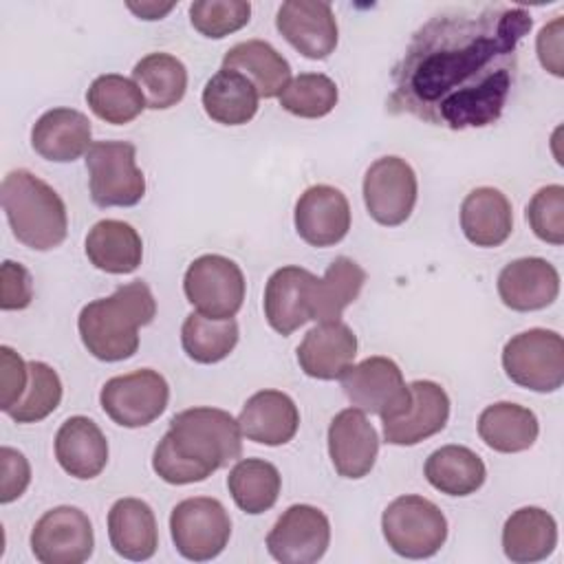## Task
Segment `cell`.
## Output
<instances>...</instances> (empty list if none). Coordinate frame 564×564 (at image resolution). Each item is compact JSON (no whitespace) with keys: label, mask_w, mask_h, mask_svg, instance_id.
<instances>
[{"label":"cell","mask_w":564,"mask_h":564,"mask_svg":"<svg viewBox=\"0 0 564 564\" xmlns=\"http://www.w3.org/2000/svg\"><path fill=\"white\" fill-rule=\"evenodd\" d=\"M183 291L198 313L214 319H231L245 300V275L234 260L205 253L187 267Z\"/></svg>","instance_id":"10"},{"label":"cell","mask_w":564,"mask_h":564,"mask_svg":"<svg viewBox=\"0 0 564 564\" xmlns=\"http://www.w3.org/2000/svg\"><path fill=\"white\" fill-rule=\"evenodd\" d=\"M90 121L84 112L75 108H53L46 110L31 128L33 150L55 163H70L88 152L90 143Z\"/></svg>","instance_id":"24"},{"label":"cell","mask_w":564,"mask_h":564,"mask_svg":"<svg viewBox=\"0 0 564 564\" xmlns=\"http://www.w3.org/2000/svg\"><path fill=\"white\" fill-rule=\"evenodd\" d=\"M379 454V436L366 412L346 408L328 425V456L341 478L359 480L370 474Z\"/></svg>","instance_id":"17"},{"label":"cell","mask_w":564,"mask_h":564,"mask_svg":"<svg viewBox=\"0 0 564 564\" xmlns=\"http://www.w3.org/2000/svg\"><path fill=\"white\" fill-rule=\"evenodd\" d=\"M478 434L482 443L502 454L529 449L540 434L538 416L518 403L498 401L487 405L478 416Z\"/></svg>","instance_id":"30"},{"label":"cell","mask_w":564,"mask_h":564,"mask_svg":"<svg viewBox=\"0 0 564 564\" xmlns=\"http://www.w3.org/2000/svg\"><path fill=\"white\" fill-rule=\"evenodd\" d=\"M527 220L533 234L549 242H564V187L560 183L546 185L533 194L527 205Z\"/></svg>","instance_id":"41"},{"label":"cell","mask_w":564,"mask_h":564,"mask_svg":"<svg viewBox=\"0 0 564 564\" xmlns=\"http://www.w3.org/2000/svg\"><path fill=\"white\" fill-rule=\"evenodd\" d=\"M31 482L26 456L13 447H0V502L9 505L20 498Z\"/></svg>","instance_id":"44"},{"label":"cell","mask_w":564,"mask_h":564,"mask_svg":"<svg viewBox=\"0 0 564 564\" xmlns=\"http://www.w3.org/2000/svg\"><path fill=\"white\" fill-rule=\"evenodd\" d=\"M330 544V522L313 505L289 507L267 535V551L282 564H313Z\"/></svg>","instance_id":"14"},{"label":"cell","mask_w":564,"mask_h":564,"mask_svg":"<svg viewBox=\"0 0 564 564\" xmlns=\"http://www.w3.org/2000/svg\"><path fill=\"white\" fill-rule=\"evenodd\" d=\"M275 29L308 59H326L339 40L333 7L322 0H289L278 9Z\"/></svg>","instance_id":"16"},{"label":"cell","mask_w":564,"mask_h":564,"mask_svg":"<svg viewBox=\"0 0 564 564\" xmlns=\"http://www.w3.org/2000/svg\"><path fill=\"white\" fill-rule=\"evenodd\" d=\"M156 315V302L150 286L141 280L121 284L110 297L88 302L77 330L86 350L99 361H123L139 348V328Z\"/></svg>","instance_id":"3"},{"label":"cell","mask_w":564,"mask_h":564,"mask_svg":"<svg viewBox=\"0 0 564 564\" xmlns=\"http://www.w3.org/2000/svg\"><path fill=\"white\" fill-rule=\"evenodd\" d=\"M427 482L447 496H469L478 491L487 478L482 458L465 445H445L425 460Z\"/></svg>","instance_id":"32"},{"label":"cell","mask_w":564,"mask_h":564,"mask_svg":"<svg viewBox=\"0 0 564 564\" xmlns=\"http://www.w3.org/2000/svg\"><path fill=\"white\" fill-rule=\"evenodd\" d=\"M366 282V271L352 258H335L324 278L317 280L315 322H337L348 304H352Z\"/></svg>","instance_id":"37"},{"label":"cell","mask_w":564,"mask_h":564,"mask_svg":"<svg viewBox=\"0 0 564 564\" xmlns=\"http://www.w3.org/2000/svg\"><path fill=\"white\" fill-rule=\"evenodd\" d=\"M339 383L352 408L381 416V423L399 419L412 403V390L405 386L401 368L388 357L377 355L350 364Z\"/></svg>","instance_id":"6"},{"label":"cell","mask_w":564,"mask_h":564,"mask_svg":"<svg viewBox=\"0 0 564 564\" xmlns=\"http://www.w3.org/2000/svg\"><path fill=\"white\" fill-rule=\"evenodd\" d=\"M170 533L176 551L185 560L207 562L225 551L231 535V520L220 500L194 496L172 509Z\"/></svg>","instance_id":"9"},{"label":"cell","mask_w":564,"mask_h":564,"mask_svg":"<svg viewBox=\"0 0 564 564\" xmlns=\"http://www.w3.org/2000/svg\"><path fill=\"white\" fill-rule=\"evenodd\" d=\"M181 344L185 355L196 364H218L238 344L236 319H214L198 311L189 313L181 326Z\"/></svg>","instance_id":"36"},{"label":"cell","mask_w":564,"mask_h":564,"mask_svg":"<svg viewBox=\"0 0 564 564\" xmlns=\"http://www.w3.org/2000/svg\"><path fill=\"white\" fill-rule=\"evenodd\" d=\"M223 68L245 75L264 99L280 97L291 79L289 62L264 40L234 44L223 57Z\"/></svg>","instance_id":"29"},{"label":"cell","mask_w":564,"mask_h":564,"mask_svg":"<svg viewBox=\"0 0 564 564\" xmlns=\"http://www.w3.org/2000/svg\"><path fill=\"white\" fill-rule=\"evenodd\" d=\"M381 531L388 546L408 560L432 557L447 540L443 511L423 496H399L381 516Z\"/></svg>","instance_id":"5"},{"label":"cell","mask_w":564,"mask_h":564,"mask_svg":"<svg viewBox=\"0 0 564 564\" xmlns=\"http://www.w3.org/2000/svg\"><path fill=\"white\" fill-rule=\"evenodd\" d=\"M2 209L18 242L48 251L64 242L68 216L62 196L29 170H13L0 185Z\"/></svg>","instance_id":"4"},{"label":"cell","mask_w":564,"mask_h":564,"mask_svg":"<svg viewBox=\"0 0 564 564\" xmlns=\"http://www.w3.org/2000/svg\"><path fill=\"white\" fill-rule=\"evenodd\" d=\"M62 401L59 375L44 361H29V383L22 399L7 412L15 423H37Z\"/></svg>","instance_id":"39"},{"label":"cell","mask_w":564,"mask_h":564,"mask_svg":"<svg viewBox=\"0 0 564 564\" xmlns=\"http://www.w3.org/2000/svg\"><path fill=\"white\" fill-rule=\"evenodd\" d=\"M317 275L302 267H282L264 286V317L280 335H291L315 319Z\"/></svg>","instance_id":"15"},{"label":"cell","mask_w":564,"mask_h":564,"mask_svg":"<svg viewBox=\"0 0 564 564\" xmlns=\"http://www.w3.org/2000/svg\"><path fill=\"white\" fill-rule=\"evenodd\" d=\"M29 364L9 346H0V408L7 414L24 394Z\"/></svg>","instance_id":"42"},{"label":"cell","mask_w":564,"mask_h":564,"mask_svg":"<svg viewBox=\"0 0 564 564\" xmlns=\"http://www.w3.org/2000/svg\"><path fill=\"white\" fill-rule=\"evenodd\" d=\"M502 368L520 388L555 392L564 383V339L549 328L513 335L502 348Z\"/></svg>","instance_id":"7"},{"label":"cell","mask_w":564,"mask_h":564,"mask_svg":"<svg viewBox=\"0 0 564 564\" xmlns=\"http://www.w3.org/2000/svg\"><path fill=\"white\" fill-rule=\"evenodd\" d=\"M95 533L77 507L48 509L31 531V551L42 564H82L93 555Z\"/></svg>","instance_id":"13"},{"label":"cell","mask_w":564,"mask_h":564,"mask_svg":"<svg viewBox=\"0 0 564 564\" xmlns=\"http://www.w3.org/2000/svg\"><path fill=\"white\" fill-rule=\"evenodd\" d=\"M460 229L476 247H500L513 231L509 198L496 187L471 189L460 205Z\"/></svg>","instance_id":"26"},{"label":"cell","mask_w":564,"mask_h":564,"mask_svg":"<svg viewBox=\"0 0 564 564\" xmlns=\"http://www.w3.org/2000/svg\"><path fill=\"white\" fill-rule=\"evenodd\" d=\"M86 256L99 271L126 275L139 269L143 258V242L132 225L106 218L95 223L88 231Z\"/></svg>","instance_id":"28"},{"label":"cell","mask_w":564,"mask_h":564,"mask_svg":"<svg viewBox=\"0 0 564 564\" xmlns=\"http://www.w3.org/2000/svg\"><path fill=\"white\" fill-rule=\"evenodd\" d=\"M258 90L240 73L220 68L203 88V108L207 117L223 126H242L258 112Z\"/></svg>","instance_id":"31"},{"label":"cell","mask_w":564,"mask_h":564,"mask_svg":"<svg viewBox=\"0 0 564 564\" xmlns=\"http://www.w3.org/2000/svg\"><path fill=\"white\" fill-rule=\"evenodd\" d=\"M132 79L152 110L176 106L187 90V68L170 53H150L141 57L132 68Z\"/></svg>","instance_id":"33"},{"label":"cell","mask_w":564,"mask_h":564,"mask_svg":"<svg viewBox=\"0 0 564 564\" xmlns=\"http://www.w3.org/2000/svg\"><path fill=\"white\" fill-rule=\"evenodd\" d=\"M412 403L405 414L392 421H383V438L390 445H416L434 434H438L449 419V397L447 392L427 379L410 383Z\"/></svg>","instance_id":"20"},{"label":"cell","mask_w":564,"mask_h":564,"mask_svg":"<svg viewBox=\"0 0 564 564\" xmlns=\"http://www.w3.org/2000/svg\"><path fill=\"white\" fill-rule=\"evenodd\" d=\"M295 231L311 247H333L350 229V205L341 189L313 185L295 203Z\"/></svg>","instance_id":"18"},{"label":"cell","mask_w":564,"mask_h":564,"mask_svg":"<svg viewBox=\"0 0 564 564\" xmlns=\"http://www.w3.org/2000/svg\"><path fill=\"white\" fill-rule=\"evenodd\" d=\"M55 458L73 478L90 480L108 463V441L93 419L68 416L55 434Z\"/></svg>","instance_id":"23"},{"label":"cell","mask_w":564,"mask_h":564,"mask_svg":"<svg viewBox=\"0 0 564 564\" xmlns=\"http://www.w3.org/2000/svg\"><path fill=\"white\" fill-rule=\"evenodd\" d=\"M128 7L141 15L143 20H159L161 15H165L174 4H156V2H141V4H134V2H128Z\"/></svg>","instance_id":"46"},{"label":"cell","mask_w":564,"mask_h":564,"mask_svg":"<svg viewBox=\"0 0 564 564\" xmlns=\"http://www.w3.org/2000/svg\"><path fill=\"white\" fill-rule=\"evenodd\" d=\"M33 300L31 273L13 260H4L0 269V308L22 311Z\"/></svg>","instance_id":"43"},{"label":"cell","mask_w":564,"mask_h":564,"mask_svg":"<svg viewBox=\"0 0 564 564\" xmlns=\"http://www.w3.org/2000/svg\"><path fill=\"white\" fill-rule=\"evenodd\" d=\"M280 487L278 467L262 458H240L227 476V489L236 507L249 516L269 511L278 502Z\"/></svg>","instance_id":"34"},{"label":"cell","mask_w":564,"mask_h":564,"mask_svg":"<svg viewBox=\"0 0 564 564\" xmlns=\"http://www.w3.org/2000/svg\"><path fill=\"white\" fill-rule=\"evenodd\" d=\"M242 454L238 419L218 408H189L170 419L152 454L154 474L170 485L207 480Z\"/></svg>","instance_id":"2"},{"label":"cell","mask_w":564,"mask_h":564,"mask_svg":"<svg viewBox=\"0 0 564 564\" xmlns=\"http://www.w3.org/2000/svg\"><path fill=\"white\" fill-rule=\"evenodd\" d=\"M88 108L106 123L123 126L134 121L145 108V97L134 79L117 73H106L93 79L86 93Z\"/></svg>","instance_id":"35"},{"label":"cell","mask_w":564,"mask_h":564,"mask_svg":"<svg viewBox=\"0 0 564 564\" xmlns=\"http://www.w3.org/2000/svg\"><path fill=\"white\" fill-rule=\"evenodd\" d=\"M524 7H452L419 26L392 68L388 110L467 130L500 119L518 77V44L531 31Z\"/></svg>","instance_id":"1"},{"label":"cell","mask_w":564,"mask_h":564,"mask_svg":"<svg viewBox=\"0 0 564 564\" xmlns=\"http://www.w3.org/2000/svg\"><path fill=\"white\" fill-rule=\"evenodd\" d=\"M108 538L117 555L143 562L156 553L159 529L154 511L139 498H121L108 511Z\"/></svg>","instance_id":"25"},{"label":"cell","mask_w":564,"mask_h":564,"mask_svg":"<svg viewBox=\"0 0 564 564\" xmlns=\"http://www.w3.org/2000/svg\"><path fill=\"white\" fill-rule=\"evenodd\" d=\"M540 64L553 73L555 77L564 75L562 66V15H557L553 22L544 24L535 40Z\"/></svg>","instance_id":"45"},{"label":"cell","mask_w":564,"mask_h":564,"mask_svg":"<svg viewBox=\"0 0 564 564\" xmlns=\"http://www.w3.org/2000/svg\"><path fill=\"white\" fill-rule=\"evenodd\" d=\"M251 4L245 0H198L189 4L192 26L212 40H220L249 22Z\"/></svg>","instance_id":"40"},{"label":"cell","mask_w":564,"mask_h":564,"mask_svg":"<svg viewBox=\"0 0 564 564\" xmlns=\"http://www.w3.org/2000/svg\"><path fill=\"white\" fill-rule=\"evenodd\" d=\"M170 401L165 377L152 368L108 379L99 392L101 410L121 427H143L156 421Z\"/></svg>","instance_id":"11"},{"label":"cell","mask_w":564,"mask_h":564,"mask_svg":"<svg viewBox=\"0 0 564 564\" xmlns=\"http://www.w3.org/2000/svg\"><path fill=\"white\" fill-rule=\"evenodd\" d=\"M498 295L511 311L546 308L560 295V273L544 258H518L500 271Z\"/></svg>","instance_id":"19"},{"label":"cell","mask_w":564,"mask_h":564,"mask_svg":"<svg viewBox=\"0 0 564 564\" xmlns=\"http://www.w3.org/2000/svg\"><path fill=\"white\" fill-rule=\"evenodd\" d=\"M238 425L242 436L249 441L278 447L286 445L295 436L300 427V412L286 392L260 390L242 405Z\"/></svg>","instance_id":"22"},{"label":"cell","mask_w":564,"mask_h":564,"mask_svg":"<svg viewBox=\"0 0 564 564\" xmlns=\"http://www.w3.org/2000/svg\"><path fill=\"white\" fill-rule=\"evenodd\" d=\"M357 335L341 319L319 322L297 346V364L304 375L322 381L339 379L355 361Z\"/></svg>","instance_id":"21"},{"label":"cell","mask_w":564,"mask_h":564,"mask_svg":"<svg viewBox=\"0 0 564 564\" xmlns=\"http://www.w3.org/2000/svg\"><path fill=\"white\" fill-rule=\"evenodd\" d=\"M557 546V522L540 507L513 511L502 527V551L516 564L546 560Z\"/></svg>","instance_id":"27"},{"label":"cell","mask_w":564,"mask_h":564,"mask_svg":"<svg viewBox=\"0 0 564 564\" xmlns=\"http://www.w3.org/2000/svg\"><path fill=\"white\" fill-rule=\"evenodd\" d=\"M337 84L322 73H300L280 93V106L302 119L326 117L337 106Z\"/></svg>","instance_id":"38"},{"label":"cell","mask_w":564,"mask_h":564,"mask_svg":"<svg viewBox=\"0 0 564 564\" xmlns=\"http://www.w3.org/2000/svg\"><path fill=\"white\" fill-rule=\"evenodd\" d=\"M416 174L401 156H381L366 170L364 203L372 220L383 227L403 225L416 205Z\"/></svg>","instance_id":"12"},{"label":"cell","mask_w":564,"mask_h":564,"mask_svg":"<svg viewBox=\"0 0 564 564\" xmlns=\"http://www.w3.org/2000/svg\"><path fill=\"white\" fill-rule=\"evenodd\" d=\"M86 170L97 207H132L145 194L137 148L128 141H95L86 152Z\"/></svg>","instance_id":"8"}]
</instances>
